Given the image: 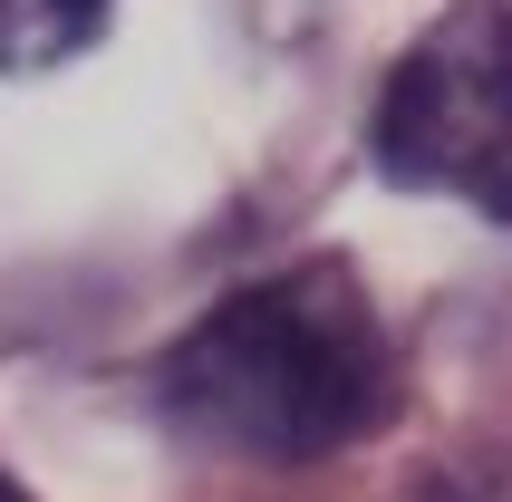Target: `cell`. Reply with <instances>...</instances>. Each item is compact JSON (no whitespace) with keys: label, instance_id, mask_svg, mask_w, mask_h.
Segmentation results:
<instances>
[{"label":"cell","instance_id":"obj_1","mask_svg":"<svg viewBox=\"0 0 512 502\" xmlns=\"http://www.w3.org/2000/svg\"><path fill=\"white\" fill-rule=\"evenodd\" d=\"M397 406V338L348 261L232 290L155 358V416L203 454L319 464Z\"/></svg>","mask_w":512,"mask_h":502},{"label":"cell","instance_id":"obj_2","mask_svg":"<svg viewBox=\"0 0 512 502\" xmlns=\"http://www.w3.org/2000/svg\"><path fill=\"white\" fill-rule=\"evenodd\" d=\"M368 155L406 194H445L512 223V0H455L387 68Z\"/></svg>","mask_w":512,"mask_h":502},{"label":"cell","instance_id":"obj_3","mask_svg":"<svg viewBox=\"0 0 512 502\" xmlns=\"http://www.w3.org/2000/svg\"><path fill=\"white\" fill-rule=\"evenodd\" d=\"M116 0H0V68L10 78H39L58 58H78L97 29H107Z\"/></svg>","mask_w":512,"mask_h":502},{"label":"cell","instance_id":"obj_4","mask_svg":"<svg viewBox=\"0 0 512 502\" xmlns=\"http://www.w3.org/2000/svg\"><path fill=\"white\" fill-rule=\"evenodd\" d=\"M0 502H29V493H20V483H10V474H0Z\"/></svg>","mask_w":512,"mask_h":502}]
</instances>
